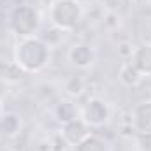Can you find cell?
<instances>
[{
    "label": "cell",
    "mask_w": 151,
    "mask_h": 151,
    "mask_svg": "<svg viewBox=\"0 0 151 151\" xmlns=\"http://www.w3.org/2000/svg\"><path fill=\"white\" fill-rule=\"evenodd\" d=\"M70 58L74 60V63H77L79 67H86V65H90L91 63V58H93V55H91V51H90V47L86 46H74V49L70 51Z\"/></svg>",
    "instance_id": "3957f363"
},
{
    "label": "cell",
    "mask_w": 151,
    "mask_h": 151,
    "mask_svg": "<svg viewBox=\"0 0 151 151\" xmlns=\"http://www.w3.org/2000/svg\"><path fill=\"white\" fill-rule=\"evenodd\" d=\"M81 14H83V9L74 0H58L51 9L53 23L60 30H70L74 25L79 23Z\"/></svg>",
    "instance_id": "6da1fadb"
},
{
    "label": "cell",
    "mask_w": 151,
    "mask_h": 151,
    "mask_svg": "<svg viewBox=\"0 0 151 151\" xmlns=\"http://www.w3.org/2000/svg\"><path fill=\"white\" fill-rule=\"evenodd\" d=\"M106 119H107V106L97 99L90 100L83 111V121L91 127H100Z\"/></svg>",
    "instance_id": "7a4b0ae2"
}]
</instances>
